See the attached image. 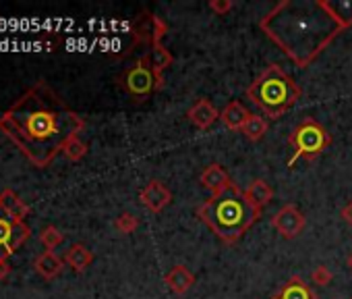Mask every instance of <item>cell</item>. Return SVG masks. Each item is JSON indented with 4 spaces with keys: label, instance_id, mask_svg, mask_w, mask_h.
I'll use <instances>...</instances> for the list:
<instances>
[{
    "label": "cell",
    "instance_id": "cell-1",
    "mask_svg": "<svg viewBox=\"0 0 352 299\" xmlns=\"http://www.w3.org/2000/svg\"><path fill=\"white\" fill-rule=\"evenodd\" d=\"M83 127L85 121L64 104L46 81H38L0 117V131H5L40 168L48 166Z\"/></svg>",
    "mask_w": 352,
    "mask_h": 299
},
{
    "label": "cell",
    "instance_id": "cell-2",
    "mask_svg": "<svg viewBox=\"0 0 352 299\" xmlns=\"http://www.w3.org/2000/svg\"><path fill=\"white\" fill-rule=\"evenodd\" d=\"M259 27L296 67L305 69L346 30V23L331 9V0H282Z\"/></svg>",
    "mask_w": 352,
    "mask_h": 299
},
{
    "label": "cell",
    "instance_id": "cell-3",
    "mask_svg": "<svg viewBox=\"0 0 352 299\" xmlns=\"http://www.w3.org/2000/svg\"><path fill=\"white\" fill-rule=\"evenodd\" d=\"M197 217L224 243H237L261 217V210L237 185L211 195L197 208Z\"/></svg>",
    "mask_w": 352,
    "mask_h": 299
},
{
    "label": "cell",
    "instance_id": "cell-4",
    "mask_svg": "<svg viewBox=\"0 0 352 299\" xmlns=\"http://www.w3.org/2000/svg\"><path fill=\"white\" fill-rule=\"evenodd\" d=\"M247 98L270 119H280L301 98V87L278 65L268 67L249 87Z\"/></svg>",
    "mask_w": 352,
    "mask_h": 299
},
{
    "label": "cell",
    "instance_id": "cell-5",
    "mask_svg": "<svg viewBox=\"0 0 352 299\" xmlns=\"http://www.w3.org/2000/svg\"><path fill=\"white\" fill-rule=\"evenodd\" d=\"M288 144L292 148V158L288 160V168H292L296 160L301 158L315 160L331 144V135L319 121H315L313 117H307L288 135Z\"/></svg>",
    "mask_w": 352,
    "mask_h": 299
},
{
    "label": "cell",
    "instance_id": "cell-6",
    "mask_svg": "<svg viewBox=\"0 0 352 299\" xmlns=\"http://www.w3.org/2000/svg\"><path fill=\"white\" fill-rule=\"evenodd\" d=\"M121 85L133 96V98H145L158 89H162L164 79H160L150 63V56H141L131 69L125 71V75L121 77Z\"/></svg>",
    "mask_w": 352,
    "mask_h": 299
},
{
    "label": "cell",
    "instance_id": "cell-7",
    "mask_svg": "<svg viewBox=\"0 0 352 299\" xmlns=\"http://www.w3.org/2000/svg\"><path fill=\"white\" fill-rule=\"evenodd\" d=\"M30 235L32 229L25 225V221H19L0 204V260H7L15 250H19Z\"/></svg>",
    "mask_w": 352,
    "mask_h": 299
},
{
    "label": "cell",
    "instance_id": "cell-8",
    "mask_svg": "<svg viewBox=\"0 0 352 299\" xmlns=\"http://www.w3.org/2000/svg\"><path fill=\"white\" fill-rule=\"evenodd\" d=\"M272 225H274V229L278 231L280 237H284V239H296L305 231L307 219H305V214L296 206L288 204V206H282L272 217Z\"/></svg>",
    "mask_w": 352,
    "mask_h": 299
},
{
    "label": "cell",
    "instance_id": "cell-9",
    "mask_svg": "<svg viewBox=\"0 0 352 299\" xmlns=\"http://www.w3.org/2000/svg\"><path fill=\"white\" fill-rule=\"evenodd\" d=\"M139 202L154 214H160L170 202H172V191L160 181L152 179L141 191H139Z\"/></svg>",
    "mask_w": 352,
    "mask_h": 299
},
{
    "label": "cell",
    "instance_id": "cell-10",
    "mask_svg": "<svg viewBox=\"0 0 352 299\" xmlns=\"http://www.w3.org/2000/svg\"><path fill=\"white\" fill-rule=\"evenodd\" d=\"M187 119L197 129L205 131V129H209L220 119V113H218V109L209 102L207 98H201V100H197V102L187 111Z\"/></svg>",
    "mask_w": 352,
    "mask_h": 299
},
{
    "label": "cell",
    "instance_id": "cell-11",
    "mask_svg": "<svg viewBox=\"0 0 352 299\" xmlns=\"http://www.w3.org/2000/svg\"><path fill=\"white\" fill-rule=\"evenodd\" d=\"M199 183L211 193V195H218L226 189H230L234 183L230 179V175L224 170V166L220 164H209L201 175H199Z\"/></svg>",
    "mask_w": 352,
    "mask_h": 299
},
{
    "label": "cell",
    "instance_id": "cell-12",
    "mask_svg": "<svg viewBox=\"0 0 352 299\" xmlns=\"http://www.w3.org/2000/svg\"><path fill=\"white\" fill-rule=\"evenodd\" d=\"M272 299H317V295L313 293L309 283H305L298 274H294L278 289V293H274Z\"/></svg>",
    "mask_w": 352,
    "mask_h": 299
},
{
    "label": "cell",
    "instance_id": "cell-13",
    "mask_svg": "<svg viewBox=\"0 0 352 299\" xmlns=\"http://www.w3.org/2000/svg\"><path fill=\"white\" fill-rule=\"evenodd\" d=\"M249 117H251V113L245 109L243 102H239V100H234V102L226 104L222 109V113H220V121L232 131H241L245 127V123L249 121Z\"/></svg>",
    "mask_w": 352,
    "mask_h": 299
},
{
    "label": "cell",
    "instance_id": "cell-14",
    "mask_svg": "<svg viewBox=\"0 0 352 299\" xmlns=\"http://www.w3.org/2000/svg\"><path fill=\"white\" fill-rule=\"evenodd\" d=\"M164 280H166V285L170 287V291L172 293H176V295H185L187 291H191L193 289V285H195V274L187 268V266H183V264H176L166 276H164Z\"/></svg>",
    "mask_w": 352,
    "mask_h": 299
},
{
    "label": "cell",
    "instance_id": "cell-15",
    "mask_svg": "<svg viewBox=\"0 0 352 299\" xmlns=\"http://www.w3.org/2000/svg\"><path fill=\"white\" fill-rule=\"evenodd\" d=\"M245 195L251 199V202H253L259 210H263V208L272 202V199H274V189H272V185H270L268 181L255 179V181L247 187Z\"/></svg>",
    "mask_w": 352,
    "mask_h": 299
},
{
    "label": "cell",
    "instance_id": "cell-16",
    "mask_svg": "<svg viewBox=\"0 0 352 299\" xmlns=\"http://www.w3.org/2000/svg\"><path fill=\"white\" fill-rule=\"evenodd\" d=\"M64 262L75 270V272H83L91 262H93V254L83 245V243H75L69 247L67 256H64Z\"/></svg>",
    "mask_w": 352,
    "mask_h": 299
},
{
    "label": "cell",
    "instance_id": "cell-17",
    "mask_svg": "<svg viewBox=\"0 0 352 299\" xmlns=\"http://www.w3.org/2000/svg\"><path fill=\"white\" fill-rule=\"evenodd\" d=\"M34 266H36L38 274H42L44 278H54V276L60 274V270H62V260H60L54 252H48V250H46L44 254H40V256L36 258Z\"/></svg>",
    "mask_w": 352,
    "mask_h": 299
},
{
    "label": "cell",
    "instance_id": "cell-18",
    "mask_svg": "<svg viewBox=\"0 0 352 299\" xmlns=\"http://www.w3.org/2000/svg\"><path fill=\"white\" fill-rule=\"evenodd\" d=\"M0 204H3L19 221H25V217L30 214V208L21 202V197L13 189H5L3 193H0Z\"/></svg>",
    "mask_w": 352,
    "mask_h": 299
},
{
    "label": "cell",
    "instance_id": "cell-19",
    "mask_svg": "<svg viewBox=\"0 0 352 299\" xmlns=\"http://www.w3.org/2000/svg\"><path fill=\"white\" fill-rule=\"evenodd\" d=\"M268 129H270V123H268L263 117L251 115L249 121L245 123V127L241 129V133H243L249 142H259V140H263V135L268 133Z\"/></svg>",
    "mask_w": 352,
    "mask_h": 299
},
{
    "label": "cell",
    "instance_id": "cell-20",
    "mask_svg": "<svg viewBox=\"0 0 352 299\" xmlns=\"http://www.w3.org/2000/svg\"><path fill=\"white\" fill-rule=\"evenodd\" d=\"M40 241L44 243V247H46L48 252H54V250L64 241V235H62L54 225H48L46 229H42V233H40Z\"/></svg>",
    "mask_w": 352,
    "mask_h": 299
},
{
    "label": "cell",
    "instance_id": "cell-21",
    "mask_svg": "<svg viewBox=\"0 0 352 299\" xmlns=\"http://www.w3.org/2000/svg\"><path fill=\"white\" fill-rule=\"evenodd\" d=\"M62 152L67 154V158H69V160L77 162V160H81V158L87 154V144L77 135V137H73V140H69V142L64 144Z\"/></svg>",
    "mask_w": 352,
    "mask_h": 299
},
{
    "label": "cell",
    "instance_id": "cell-22",
    "mask_svg": "<svg viewBox=\"0 0 352 299\" xmlns=\"http://www.w3.org/2000/svg\"><path fill=\"white\" fill-rule=\"evenodd\" d=\"M137 227H139V219L135 214H131V212H123L119 219L114 221V229L119 231V233H123V235L133 233Z\"/></svg>",
    "mask_w": 352,
    "mask_h": 299
},
{
    "label": "cell",
    "instance_id": "cell-23",
    "mask_svg": "<svg viewBox=\"0 0 352 299\" xmlns=\"http://www.w3.org/2000/svg\"><path fill=\"white\" fill-rule=\"evenodd\" d=\"M333 274L327 266H317L313 272H311V283L317 285V287H327L331 283Z\"/></svg>",
    "mask_w": 352,
    "mask_h": 299
},
{
    "label": "cell",
    "instance_id": "cell-24",
    "mask_svg": "<svg viewBox=\"0 0 352 299\" xmlns=\"http://www.w3.org/2000/svg\"><path fill=\"white\" fill-rule=\"evenodd\" d=\"M209 9L213 13H218V15H228L234 9V3H232V0H211Z\"/></svg>",
    "mask_w": 352,
    "mask_h": 299
},
{
    "label": "cell",
    "instance_id": "cell-25",
    "mask_svg": "<svg viewBox=\"0 0 352 299\" xmlns=\"http://www.w3.org/2000/svg\"><path fill=\"white\" fill-rule=\"evenodd\" d=\"M340 219H342L346 225H350V227H352V202H348V204L340 210Z\"/></svg>",
    "mask_w": 352,
    "mask_h": 299
},
{
    "label": "cell",
    "instance_id": "cell-26",
    "mask_svg": "<svg viewBox=\"0 0 352 299\" xmlns=\"http://www.w3.org/2000/svg\"><path fill=\"white\" fill-rule=\"evenodd\" d=\"M11 272V266H9V262L7 260H0V280L3 278H7V274Z\"/></svg>",
    "mask_w": 352,
    "mask_h": 299
},
{
    "label": "cell",
    "instance_id": "cell-27",
    "mask_svg": "<svg viewBox=\"0 0 352 299\" xmlns=\"http://www.w3.org/2000/svg\"><path fill=\"white\" fill-rule=\"evenodd\" d=\"M346 262H348V266H350V270H352V254L348 256V260H346Z\"/></svg>",
    "mask_w": 352,
    "mask_h": 299
},
{
    "label": "cell",
    "instance_id": "cell-28",
    "mask_svg": "<svg viewBox=\"0 0 352 299\" xmlns=\"http://www.w3.org/2000/svg\"><path fill=\"white\" fill-rule=\"evenodd\" d=\"M350 299H352V297H350Z\"/></svg>",
    "mask_w": 352,
    "mask_h": 299
}]
</instances>
